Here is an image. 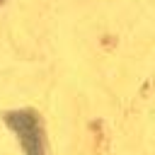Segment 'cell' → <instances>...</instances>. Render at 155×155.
<instances>
[{"label": "cell", "instance_id": "cell-1", "mask_svg": "<svg viewBox=\"0 0 155 155\" xmlns=\"http://www.w3.org/2000/svg\"><path fill=\"white\" fill-rule=\"evenodd\" d=\"M7 124L19 136V143H22L27 155H46L41 126H39V121L31 111H12V114H7Z\"/></svg>", "mask_w": 155, "mask_h": 155}, {"label": "cell", "instance_id": "cell-2", "mask_svg": "<svg viewBox=\"0 0 155 155\" xmlns=\"http://www.w3.org/2000/svg\"><path fill=\"white\" fill-rule=\"evenodd\" d=\"M0 2H2V0H0Z\"/></svg>", "mask_w": 155, "mask_h": 155}]
</instances>
